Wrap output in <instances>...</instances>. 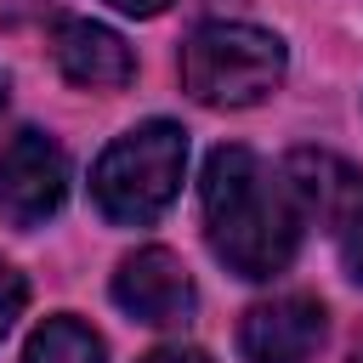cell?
I'll use <instances>...</instances> for the list:
<instances>
[{
	"label": "cell",
	"instance_id": "10",
	"mask_svg": "<svg viewBox=\"0 0 363 363\" xmlns=\"http://www.w3.org/2000/svg\"><path fill=\"white\" fill-rule=\"evenodd\" d=\"M335 233H340V267L363 284V193H357V204L346 210V221H340Z\"/></svg>",
	"mask_w": 363,
	"mask_h": 363
},
{
	"label": "cell",
	"instance_id": "4",
	"mask_svg": "<svg viewBox=\"0 0 363 363\" xmlns=\"http://www.w3.org/2000/svg\"><path fill=\"white\" fill-rule=\"evenodd\" d=\"M68 199V153L45 130H17L0 147V216L11 227H40Z\"/></svg>",
	"mask_w": 363,
	"mask_h": 363
},
{
	"label": "cell",
	"instance_id": "14",
	"mask_svg": "<svg viewBox=\"0 0 363 363\" xmlns=\"http://www.w3.org/2000/svg\"><path fill=\"white\" fill-rule=\"evenodd\" d=\"M6 102H11V79L0 74V108H6Z\"/></svg>",
	"mask_w": 363,
	"mask_h": 363
},
{
	"label": "cell",
	"instance_id": "8",
	"mask_svg": "<svg viewBox=\"0 0 363 363\" xmlns=\"http://www.w3.org/2000/svg\"><path fill=\"white\" fill-rule=\"evenodd\" d=\"M284 176H289V193H295V204H301V216L312 221H329V227H340L346 221V210L357 204V193H363V176L346 164V159H335V153H295L289 164H284Z\"/></svg>",
	"mask_w": 363,
	"mask_h": 363
},
{
	"label": "cell",
	"instance_id": "13",
	"mask_svg": "<svg viewBox=\"0 0 363 363\" xmlns=\"http://www.w3.org/2000/svg\"><path fill=\"white\" fill-rule=\"evenodd\" d=\"M113 11H125V17H159L170 0H108Z\"/></svg>",
	"mask_w": 363,
	"mask_h": 363
},
{
	"label": "cell",
	"instance_id": "5",
	"mask_svg": "<svg viewBox=\"0 0 363 363\" xmlns=\"http://www.w3.org/2000/svg\"><path fill=\"white\" fill-rule=\"evenodd\" d=\"M329 335V312L312 295H278L244 312L238 352L244 363H306Z\"/></svg>",
	"mask_w": 363,
	"mask_h": 363
},
{
	"label": "cell",
	"instance_id": "7",
	"mask_svg": "<svg viewBox=\"0 0 363 363\" xmlns=\"http://www.w3.org/2000/svg\"><path fill=\"white\" fill-rule=\"evenodd\" d=\"M51 57L62 68V79L74 85H91V91H119L136 79V57L130 45L102 28V23H85V17H62L57 34H51Z\"/></svg>",
	"mask_w": 363,
	"mask_h": 363
},
{
	"label": "cell",
	"instance_id": "9",
	"mask_svg": "<svg viewBox=\"0 0 363 363\" xmlns=\"http://www.w3.org/2000/svg\"><path fill=\"white\" fill-rule=\"evenodd\" d=\"M23 363H108V352H102V340H96L91 323L57 312V318H45V323L28 335Z\"/></svg>",
	"mask_w": 363,
	"mask_h": 363
},
{
	"label": "cell",
	"instance_id": "11",
	"mask_svg": "<svg viewBox=\"0 0 363 363\" xmlns=\"http://www.w3.org/2000/svg\"><path fill=\"white\" fill-rule=\"evenodd\" d=\"M23 301H28V284H23V272H17L11 261H0V335H6L11 323H17Z\"/></svg>",
	"mask_w": 363,
	"mask_h": 363
},
{
	"label": "cell",
	"instance_id": "15",
	"mask_svg": "<svg viewBox=\"0 0 363 363\" xmlns=\"http://www.w3.org/2000/svg\"><path fill=\"white\" fill-rule=\"evenodd\" d=\"M352 363H363V346H357V352H352Z\"/></svg>",
	"mask_w": 363,
	"mask_h": 363
},
{
	"label": "cell",
	"instance_id": "6",
	"mask_svg": "<svg viewBox=\"0 0 363 363\" xmlns=\"http://www.w3.org/2000/svg\"><path fill=\"white\" fill-rule=\"evenodd\" d=\"M113 306L136 323H153V329L182 323L193 312V278H187L182 255H170L159 244L125 255L119 272H113Z\"/></svg>",
	"mask_w": 363,
	"mask_h": 363
},
{
	"label": "cell",
	"instance_id": "1",
	"mask_svg": "<svg viewBox=\"0 0 363 363\" xmlns=\"http://www.w3.org/2000/svg\"><path fill=\"white\" fill-rule=\"evenodd\" d=\"M199 204H204V238L216 261H227V272L267 284L295 261L306 216L289 193V176L267 170L250 147L227 142L204 159Z\"/></svg>",
	"mask_w": 363,
	"mask_h": 363
},
{
	"label": "cell",
	"instance_id": "3",
	"mask_svg": "<svg viewBox=\"0 0 363 363\" xmlns=\"http://www.w3.org/2000/svg\"><path fill=\"white\" fill-rule=\"evenodd\" d=\"M284 40L255 23H204L182 45V85L204 108H255L284 85Z\"/></svg>",
	"mask_w": 363,
	"mask_h": 363
},
{
	"label": "cell",
	"instance_id": "2",
	"mask_svg": "<svg viewBox=\"0 0 363 363\" xmlns=\"http://www.w3.org/2000/svg\"><path fill=\"white\" fill-rule=\"evenodd\" d=\"M187 170V130L170 119H147L113 136L91 170V199L113 227H147L170 210Z\"/></svg>",
	"mask_w": 363,
	"mask_h": 363
},
{
	"label": "cell",
	"instance_id": "12",
	"mask_svg": "<svg viewBox=\"0 0 363 363\" xmlns=\"http://www.w3.org/2000/svg\"><path fill=\"white\" fill-rule=\"evenodd\" d=\"M142 363H210L199 346H159L153 357H142Z\"/></svg>",
	"mask_w": 363,
	"mask_h": 363
}]
</instances>
